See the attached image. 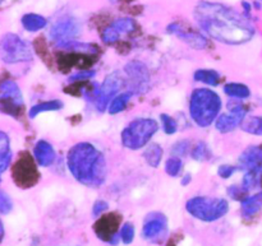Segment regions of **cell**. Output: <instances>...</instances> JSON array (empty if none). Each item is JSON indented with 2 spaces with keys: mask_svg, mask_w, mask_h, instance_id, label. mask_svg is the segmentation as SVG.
Returning <instances> with one entry per match:
<instances>
[{
  "mask_svg": "<svg viewBox=\"0 0 262 246\" xmlns=\"http://www.w3.org/2000/svg\"><path fill=\"white\" fill-rule=\"evenodd\" d=\"M107 209H109V204H107V202L97 201L96 203L94 204V207H92V214H94L95 217H97L100 216V214L105 213Z\"/></svg>",
  "mask_w": 262,
  "mask_h": 246,
  "instance_id": "cell-39",
  "label": "cell"
},
{
  "mask_svg": "<svg viewBox=\"0 0 262 246\" xmlns=\"http://www.w3.org/2000/svg\"><path fill=\"white\" fill-rule=\"evenodd\" d=\"M186 209L192 217L202 222H215L229 212V203L224 198L194 196L186 204Z\"/></svg>",
  "mask_w": 262,
  "mask_h": 246,
  "instance_id": "cell-5",
  "label": "cell"
},
{
  "mask_svg": "<svg viewBox=\"0 0 262 246\" xmlns=\"http://www.w3.org/2000/svg\"><path fill=\"white\" fill-rule=\"evenodd\" d=\"M67 166L79 184L99 188L106 180V161L101 151L89 142L74 144L67 155Z\"/></svg>",
  "mask_w": 262,
  "mask_h": 246,
  "instance_id": "cell-2",
  "label": "cell"
},
{
  "mask_svg": "<svg viewBox=\"0 0 262 246\" xmlns=\"http://www.w3.org/2000/svg\"><path fill=\"white\" fill-rule=\"evenodd\" d=\"M132 97H133V93L129 91L123 92V93L118 94V96L115 97V99L113 100L109 105L110 114L115 115V114H119V112H122L123 110L127 107L128 102L130 101V99H132Z\"/></svg>",
  "mask_w": 262,
  "mask_h": 246,
  "instance_id": "cell-27",
  "label": "cell"
},
{
  "mask_svg": "<svg viewBox=\"0 0 262 246\" xmlns=\"http://www.w3.org/2000/svg\"><path fill=\"white\" fill-rule=\"evenodd\" d=\"M10 160H12V148H10V140L7 133H0V173L4 174L5 170L9 167Z\"/></svg>",
  "mask_w": 262,
  "mask_h": 246,
  "instance_id": "cell-20",
  "label": "cell"
},
{
  "mask_svg": "<svg viewBox=\"0 0 262 246\" xmlns=\"http://www.w3.org/2000/svg\"><path fill=\"white\" fill-rule=\"evenodd\" d=\"M160 120L161 125H163V130L165 134L171 135L174 134V133H177V130H178V124H177V121L173 117L169 116L168 114H163L160 115Z\"/></svg>",
  "mask_w": 262,
  "mask_h": 246,
  "instance_id": "cell-31",
  "label": "cell"
},
{
  "mask_svg": "<svg viewBox=\"0 0 262 246\" xmlns=\"http://www.w3.org/2000/svg\"><path fill=\"white\" fill-rule=\"evenodd\" d=\"M112 27H114L120 35H125V33H130L135 31L136 28V22L132 19V18H118L114 22H112Z\"/></svg>",
  "mask_w": 262,
  "mask_h": 246,
  "instance_id": "cell-29",
  "label": "cell"
},
{
  "mask_svg": "<svg viewBox=\"0 0 262 246\" xmlns=\"http://www.w3.org/2000/svg\"><path fill=\"white\" fill-rule=\"evenodd\" d=\"M227 106L229 112L220 115L215 121V128L223 134L233 132L235 128L242 125L243 120L247 116V107L241 101L232 100V101L228 102Z\"/></svg>",
  "mask_w": 262,
  "mask_h": 246,
  "instance_id": "cell-10",
  "label": "cell"
},
{
  "mask_svg": "<svg viewBox=\"0 0 262 246\" xmlns=\"http://www.w3.org/2000/svg\"><path fill=\"white\" fill-rule=\"evenodd\" d=\"M133 239H135V226L127 222L120 229V240L123 241V244L129 245L133 241Z\"/></svg>",
  "mask_w": 262,
  "mask_h": 246,
  "instance_id": "cell-32",
  "label": "cell"
},
{
  "mask_svg": "<svg viewBox=\"0 0 262 246\" xmlns=\"http://www.w3.org/2000/svg\"><path fill=\"white\" fill-rule=\"evenodd\" d=\"M120 36L122 35H120L114 27L109 26V27L105 28L104 32H102V41H104L105 43H107V45H110V43L117 42V41L119 40Z\"/></svg>",
  "mask_w": 262,
  "mask_h": 246,
  "instance_id": "cell-35",
  "label": "cell"
},
{
  "mask_svg": "<svg viewBox=\"0 0 262 246\" xmlns=\"http://www.w3.org/2000/svg\"><path fill=\"white\" fill-rule=\"evenodd\" d=\"M237 171V167L232 165H222L217 168V175L222 179H229L234 175V173Z\"/></svg>",
  "mask_w": 262,
  "mask_h": 246,
  "instance_id": "cell-38",
  "label": "cell"
},
{
  "mask_svg": "<svg viewBox=\"0 0 262 246\" xmlns=\"http://www.w3.org/2000/svg\"><path fill=\"white\" fill-rule=\"evenodd\" d=\"M58 48H61V50H67V51H77V53H82V54H96L97 51H99V48H97L95 45H92V43L79 42V41L77 40L69 41V42L58 45Z\"/></svg>",
  "mask_w": 262,
  "mask_h": 246,
  "instance_id": "cell-24",
  "label": "cell"
},
{
  "mask_svg": "<svg viewBox=\"0 0 262 246\" xmlns=\"http://www.w3.org/2000/svg\"><path fill=\"white\" fill-rule=\"evenodd\" d=\"M0 107L2 111L17 116L23 109V96L19 86L14 81L7 79L0 86Z\"/></svg>",
  "mask_w": 262,
  "mask_h": 246,
  "instance_id": "cell-9",
  "label": "cell"
},
{
  "mask_svg": "<svg viewBox=\"0 0 262 246\" xmlns=\"http://www.w3.org/2000/svg\"><path fill=\"white\" fill-rule=\"evenodd\" d=\"M168 32L171 33V35H176L177 37L184 41L187 45L191 46L192 48H196V50H202L207 46V38L204 35L199 32H193V31L184 30L179 23H171L168 27Z\"/></svg>",
  "mask_w": 262,
  "mask_h": 246,
  "instance_id": "cell-14",
  "label": "cell"
},
{
  "mask_svg": "<svg viewBox=\"0 0 262 246\" xmlns=\"http://www.w3.org/2000/svg\"><path fill=\"white\" fill-rule=\"evenodd\" d=\"M60 109H63V102L59 101V100H51V101L40 102V104L31 107L30 112H28V116H30L31 119H35L37 115L42 114V112L58 111V110Z\"/></svg>",
  "mask_w": 262,
  "mask_h": 246,
  "instance_id": "cell-21",
  "label": "cell"
},
{
  "mask_svg": "<svg viewBox=\"0 0 262 246\" xmlns=\"http://www.w3.org/2000/svg\"><path fill=\"white\" fill-rule=\"evenodd\" d=\"M127 84L124 82V78L120 76L119 71H114L105 77L104 82H102L101 87H100V93L97 100L95 101V106L100 112L105 111L106 107H109L110 102L118 96V92Z\"/></svg>",
  "mask_w": 262,
  "mask_h": 246,
  "instance_id": "cell-11",
  "label": "cell"
},
{
  "mask_svg": "<svg viewBox=\"0 0 262 246\" xmlns=\"http://www.w3.org/2000/svg\"><path fill=\"white\" fill-rule=\"evenodd\" d=\"M13 209V203L10 196L4 190L0 191V212L2 214H8Z\"/></svg>",
  "mask_w": 262,
  "mask_h": 246,
  "instance_id": "cell-36",
  "label": "cell"
},
{
  "mask_svg": "<svg viewBox=\"0 0 262 246\" xmlns=\"http://www.w3.org/2000/svg\"><path fill=\"white\" fill-rule=\"evenodd\" d=\"M243 132L251 135L262 137V116H248L243 120L241 125Z\"/></svg>",
  "mask_w": 262,
  "mask_h": 246,
  "instance_id": "cell-26",
  "label": "cell"
},
{
  "mask_svg": "<svg viewBox=\"0 0 262 246\" xmlns=\"http://www.w3.org/2000/svg\"><path fill=\"white\" fill-rule=\"evenodd\" d=\"M189 150H191V144H189L188 140H178L171 147V153L174 155V157H182V156H186L189 152Z\"/></svg>",
  "mask_w": 262,
  "mask_h": 246,
  "instance_id": "cell-34",
  "label": "cell"
},
{
  "mask_svg": "<svg viewBox=\"0 0 262 246\" xmlns=\"http://www.w3.org/2000/svg\"><path fill=\"white\" fill-rule=\"evenodd\" d=\"M225 94L234 100H246L251 96V89L242 83H228L224 86Z\"/></svg>",
  "mask_w": 262,
  "mask_h": 246,
  "instance_id": "cell-25",
  "label": "cell"
},
{
  "mask_svg": "<svg viewBox=\"0 0 262 246\" xmlns=\"http://www.w3.org/2000/svg\"><path fill=\"white\" fill-rule=\"evenodd\" d=\"M191 180H192V176L189 175V174H187V175L182 179V185H188V184L191 183Z\"/></svg>",
  "mask_w": 262,
  "mask_h": 246,
  "instance_id": "cell-40",
  "label": "cell"
},
{
  "mask_svg": "<svg viewBox=\"0 0 262 246\" xmlns=\"http://www.w3.org/2000/svg\"><path fill=\"white\" fill-rule=\"evenodd\" d=\"M118 229H119V218L115 214H107L95 225V232L102 241H107L112 245H117Z\"/></svg>",
  "mask_w": 262,
  "mask_h": 246,
  "instance_id": "cell-13",
  "label": "cell"
},
{
  "mask_svg": "<svg viewBox=\"0 0 262 246\" xmlns=\"http://www.w3.org/2000/svg\"><path fill=\"white\" fill-rule=\"evenodd\" d=\"M13 178L18 186L28 188L37 181V170L35 167L32 158L23 153L13 167Z\"/></svg>",
  "mask_w": 262,
  "mask_h": 246,
  "instance_id": "cell-12",
  "label": "cell"
},
{
  "mask_svg": "<svg viewBox=\"0 0 262 246\" xmlns=\"http://www.w3.org/2000/svg\"><path fill=\"white\" fill-rule=\"evenodd\" d=\"M2 59L7 64H18L33 59L32 48L22 37L15 33H5L0 42Z\"/></svg>",
  "mask_w": 262,
  "mask_h": 246,
  "instance_id": "cell-6",
  "label": "cell"
},
{
  "mask_svg": "<svg viewBox=\"0 0 262 246\" xmlns=\"http://www.w3.org/2000/svg\"><path fill=\"white\" fill-rule=\"evenodd\" d=\"M182 168H183V162L179 157H170L166 160L165 162V173L171 178H176L181 174Z\"/></svg>",
  "mask_w": 262,
  "mask_h": 246,
  "instance_id": "cell-30",
  "label": "cell"
},
{
  "mask_svg": "<svg viewBox=\"0 0 262 246\" xmlns=\"http://www.w3.org/2000/svg\"><path fill=\"white\" fill-rule=\"evenodd\" d=\"M159 124L151 117H140L132 120L120 134V140L125 148L137 151L145 147L158 133Z\"/></svg>",
  "mask_w": 262,
  "mask_h": 246,
  "instance_id": "cell-4",
  "label": "cell"
},
{
  "mask_svg": "<svg viewBox=\"0 0 262 246\" xmlns=\"http://www.w3.org/2000/svg\"><path fill=\"white\" fill-rule=\"evenodd\" d=\"M124 73L127 77V86L133 94H142L150 87V71L146 64L140 60H132L125 64Z\"/></svg>",
  "mask_w": 262,
  "mask_h": 246,
  "instance_id": "cell-8",
  "label": "cell"
},
{
  "mask_svg": "<svg viewBox=\"0 0 262 246\" xmlns=\"http://www.w3.org/2000/svg\"><path fill=\"white\" fill-rule=\"evenodd\" d=\"M96 76L95 70H79L77 73L72 74L68 78L69 82H77V81H87L90 78H94Z\"/></svg>",
  "mask_w": 262,
  "mask_h": 246,
  "instance_id": "cell-37",
  "label": "cell"
},
{
  "mask_svg": "<svg viewBox=\"0 0 262 246\" xmlns=\"http://www.w3.org/2000/svg\"><path fill=\"white\" fill-rule=\"evenodd\" d=\"M248 191L243 188L242 185H232L228 188V195L233 199V201H245L247 198Z\"/></svg>",
  "mask_w": 262,
  "mask_h": 246,
  "instance_id": "cell-33",
  "label": "cell"
},
{
  "mask_svg": "<svg viewBox=\"0 0 262 246\" xmlns=\"http://www.w3.org/2000/svg\"><path fill=\"white\" fill-rule=\"evenodd\" d=\"M166 232V219L163 214L160 213H151L150 216L146 218V224L143 225L142 229V237L148 240V241H154L163 236Z\"/></svg>",
  "mask_w": 262,
  "mask_h": 246,
  "instance_id": "cell-15",
  "label": "cell"
},
{
  "mask_svg": "<svg viewBox=\"0 0 262 246\" xmlns=\"http://www.w3.org/2000/svg\"><path fill=\"white\" fill-rule=\"evenodd\" d=\"M191 156L194 161H197V162H204V161H207L211 157V151H210L209 145H207L204 140H200V142L192 148Z\"/></svg>",
  "mask_w": 262,
  "mask_h": 246,
  "instance_id": "cell-28",
  "label": "cell"
},
{
  "mask_svg": "<svg viewBox=\"0 0 262 246\" xmlns=\"http://www.w3.org/2000/svg\"><path fill=\"white\" fill-rule=\"evenodd\" d=\"M193 79L207 86H217L220 82V74L214 69H199L194 71Z\"/></svg>",
  "mask_w": 262,
  "mask_h": 246,
  "instance_id": "cell-23",
  "label": "cell"
},
{
  "mask_svg": "<svg viewBox=\"0 0 262 246\" xmlns=\"http://www.w3.org/2000/svg\"><path fill=\"white\" fill-rule=\"evenodd\" d=\"M223 102L219 94L209 88H196L189 99V116L200 128H207L219 117Z\"/></svg>",
  "mask_w": 262,
  "mask_h": 246,
  "instance_id": "cell-3",
  "label": "cell"
},
{
  "mask_svg": "<svg viewBox=\"0 0 262 246\" xmlns=\"http://www.w3.org/2000/svg\"><path fill=\"white\" fill-rule=\"evenodd\" d=\"M23 28L28 32H37V31L43 30L48 24V20L43 15L36 14V13H27L20 18Z\"/></svg>",
  "mask_w": 262,
  "mask_h": 246,
  "instance_id": "cell-19",
  "label": "cell"
},
{
  "mask_svg": "<svg viewBox=\"0 0 262 246\" xmlns=\"http://www.w3.org/2000/svg\"><path fill=\"white\" fill-rule=\"evenodd\" d=\"M33 157H35L36 162L41 166V167H49L55 162L56 153L53 145L46 140L41 139L33 147Z\"/></svg>",
  "mask_w": 262,
  "mask_h": 246,
  "instance_id": "cell-16",
  "label": "cell"
},
{
  "mask_svg": "<svg viewBox=\"0 0 262 246\" xmlns=\"http://www.w3.org/2000/svg\"><path fill=\"white\" fill-rule=\"evenodd\" d=\"M193 18L210 37L225 45H242L255 36V28L247 15L223 3L199 2L193 9Z\"/></svg>",
  "mask_w": 262,
  "mask_h": 246,
  "instance_id": "cell-1",
  "label": "cell"
},
{
  "mask_svg": "<svg viewBox=\"0 0 262 246\" xmlns=\"http://www.w3.org/2000/svg\"><path fill=\"white\" fill-rule=\"evenodd\" d=\"M110 3H117V2H119V0H109Z\"/></svg>",
  "mask_w": 262,
  "mask_h": 246,
  "instance_id": "cell-41",
  "label": "cell"
},
{
  "mask_svg": "<svg viewBox=\"0 0 262 246\" xmlns=\"http://www.w3.org/2000/svg\"><path fill=\"white\" fill-rule=\"evenodd\" d=\"M262 209V191L247 196L245 201L241 202V212L243 218H252Z\"/></svg>",
  "mask_w": 262,
  "mask_h": 246,
  "instance_id": "cell-18",
  "label": "cell"
},
{
  "mask_svg": "<svg viewBox=\"0 0 262 246\" xmlns=\"http://www.w3.org/2000/svg\"><path fill=\"white\" fill-rule=\"evenodd\" d=\"M239 168L242 171H250L262 165V148L258 145H251L246 148L239 156Z\"/></svg>",
  "mask_w": 262,
  "mask_h": 246,
  "instance_id": "cell-17",
  "label": "cell"
},
{
  "mask_svg": "<svg viewBox=\"0 0 262 246\" xmlns=\"http://www.w3.org/2000/svg\"><path fill=\"white\" fill-rule=\"evenodd\" d=\"M163 148H161L158 143H152V144H150L145 150V152H143V158H145L147 165H150L151 167H159L161 161H163Z\"/></svg>",
  "mask_w": 262,
  "mask_h": 246,
  "instance_id": "cell-22",
  "label": "cell"
},
{
  "mask_svg": "<svg viewBox=\"0 0 262 246\" xmlns=\"http://www.w3.org/2000/svg\"><path fill=\"white\" fill-rule=\"evenodd\" d=\"M81 32L82 26L77 18L72 17V15H63L51 24L50 31H49V37L58 46L76 40L81 35Z\"/></svg>",
  "mask_w": 262,
  "mask_h": 246,
  "instance_id": "cell-7",
  "label": "cell"
}]
</instances>
